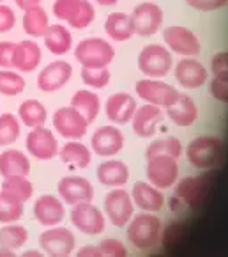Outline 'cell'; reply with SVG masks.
Here are the masks:
<instances>
[{
  "instance_id": "24",
  "label": "cell",
  "mask_w": 228,
  "mask_h": 257,
  "mask_svg": "<svg viewBox=\"0 0 228 257\" xmlns=\"http://www.w3.org/2000/svg\"><path fill=\"white\" fill-rule=\"evenodd\" d=\"M130 167L122 160H106V162L99 163L98 170H96V178H98L99 185L106 186V188L124 186L130 181Z\"/></svg>"
},
{
  "instance_id": "46",
  "label": "cell",
  "mask_w": 228,
  "mask_h": 257,
  "mask_svg": "<svg viewBox=\"0 0 228 257\" xmlns=\"http://www.w3.org/2000/svg\"><path fill=\"white\" fill-rule=\"evenodd\" d=\"M209 92L214 99H218L220 103H226L228 105V82L226 80L212 78L209 83Z\"/></svg>"
},
{
  "instance_id": "53",
  "label": "cell",
  "mask_w": 228,
  "mask_h": 257,
  "mask_svg": "<svg viewBox=\"0 0 228 257\" xmlns=\"http://www.w3.org/2000/svg\"><path fill=\"white\" fill-rule=\"evenodd\" d=\"M2 2H4V0H0V4H2Z\"/></svg>"
},
{
  "instance_id": "13",
  "label": "cell",
  "mask_w": 228,
  "mask_h": 257,
  "mask_svg": "<svg viewBox=\"0 0 228 257\" xmlns=\"http://www.w3.org/2000/svg\"><path fill=\"white\" fill-rule=\"evenodd\" d=\"M163 9L154 2H142L131 13L134 34L142 36V38H150L156 34L163 25Z\"/></svg>"
},
{
  "instance_id": "52",
  "label": "cell",
  "mask_w": 228,
  "mask_h": 257,
  "mask_svg": "<svg viewBox=\"0 0 228 257\" xmlns=\"http://www.w3.org/2000/svg\"><path fill=\"white\" fill-rule=\"evenodd\" d=\"M23 255H30V257H34V255H42V252H39V250H27V252L23 253Z\"/></svg>"
},
{
  "instance_id": "33",
  "label": "cell",
  "mask_w": 228,
  "mask_h": 257,
  "mask_svg": "<svg viewBox=\"0 0 228 257\" xmlns=\"http://www.w3.org/2000/svg\"><path fill=\"white\" fill-rule=\"evenodd\" d=\"M28 241V231L27 227H23L22 223L12 222L4 223V227H0V246H6L9 250H20L25 243Z\"/></svg>"
},
{
  "instance_id": "51",
  "label": "cell",
  "mask_w": 228,
  "mask_h": 257,
  "mask_svg": "<svg viewBox=\"0 0 228 257\" xmlns=\"http://www.w3.org/2000/svg\"><path fill=\"white\" fill-rule=\"evenodd\" d=\"M0 255H14V250H9L6 246H0Z\"/></svg>"
},
{
  "instance_id": "17",
  "label": "cell",
  "mask_w": 228,
  "mask_h": 257,
  "mask_svg": "<svg viewBox=\"0 0 228 257\" xmlns=\"http://www.w3.org/2000/svg\"><path fill=\"white\" fill-rule=\"evenodd\" d=\"M174 186H175V197L191 209L200 208L202 202L206 201V197L210 188L209 181H207V176H200V178H184L175 183Z\"/></svg>"
},
{
  "instance_id": "2",
  "label": "cell",
  "mask_w": 228,
  "mask_h": 257,
  "mask_svg": "<svg viewBox=\"0 0 228 257\" xmlns=\"http://www.w3.org/2000/svg\"><path fill=\"white\" fill-rule=\"evenodd\" d=\"M223 142L218 137L202 135L193 139L186 148V158L194 169L212 170L223 160Z\"/></svg>"
},
{
  "instance_id": "16",
  "label": "cell",
  "mask_w": 228,
  "mask_h": 257,
  "mask_svg": "<svg viewBox=\"0 0 228 257\" xmlns=\"http://www.w3.org/2000/svg\"><path fill=\"white\" fill-rule=\"evenodd\" d=\"M174 76L184 89H200L209 80V71L200 61L193 57H184L174 68Z\"/></svg>"
},
{
  "instance_id": "40",
  "label": "cell",
  "mask_w": 228,
  "mask_h": 257,
  "mask_svg": "<svg viewBox=\"0 0 228 257\" xmlns=\"http://www.w3.org/2000/svg\"><path fill=\"white\" fill-rule=\"evenodd\" d=\"M96 18V8L92 4L90 0H80V4H78V9L76 13L68 20L69 27L71 29H76V31H84L94 22Z\"/></svg>"
},
{
  "instance_id": "39",
  "label": "cell",
  "mask_w": 228,
  "mask_h": 257,
  "mask_svg": "<svg viewBox=\"0 0 228 257\" xmlns=\"http://www.w3.org/2000/svg\"><path fill=\"white\" fill-rule=\"evenodd\" d=\"M80 76L82 82L92 91H101L112 80V73L108 68H82Z\"/></svg>"
},
{
  "instance_id": "20",
  "label": "cell",
  "mask_w": 228,
  "mask_h": 257,
  "mask_svg": "<svg viewBox=\"0 0 228 257\" xmlns=\"http://www.w3.org/2000/svg\"><path fill=\"white\" fill-rule=\"evenodd\" d=\"M136 99L130 92H115L104 103V113L114 124H128L136 112Z\"/></svg>"
},
{
  "instance_id": "31",
  "label": "cell",
  "mask_w": 228,
  "mask_h": 257,
  "mask_svg": "<svg viewBox=\"0 0 228 257\" xmlns=\"http://www.w3.org/2000/svg\"><path fill=\"white\" fill-rule=\"evenodd\" d=\"M71 106L78 110L88 121V124H90V122H94L98 119L99 110H101V101H99V96L94 91H90V89H80V91H76L72 94Z\"/></svg>"
},
{
  "instance_id": "4",
  "label": "cell",
  "mask_w": 228,
  "mask_h": 257,
  "mask_svg": "<svg viewBox=\"0 0 228 257\" xmlns=\"http://www.w3.org/2000/svg\"><path fill=\"white\" fill-rule=\"evenodd\" d=\"M136 64L147 78H164L174 69V57L166 46L147 45L138 53Z\"/></svg>"
},
{
  "instance_id": "3",
  "label": "cell",
  "mask_w": 228,
  "mask_h": 257,
  "mask_svg": "<svg viewBox=\"0 0 228 257\" xmlns=\"http://www.w3.org/2000/svg\"><path fill=\"white\" fill-rule=\"evenodd\" d=\"M74 57L82 68H108L115 59V48L103 38H85L74 46Z\"/></svg>"
},
{
  "instance_id": "12",
  "label": "cell",
  "mask_w": 228,
  "mask_h": 257,
  "mask_svg": "<svg viewBox=\"0 0 228 257\" xmlns=\"http://www.w3.org/2000/svg\"><path fill=\"white\" fill-rule=\"evenodd\" d=\"M25 148H27L28 155L34 156L39 162H50L58 155V142L55 133L50 128L44 126H38V128H32L27 133V139H25Z\"/></svg>"
},
{
  "instance_id": "50",
  "label": "cell",
  "mask_w": 228,
  "mask_h": 257,
  "mask_svg": "<svg viewBox=\"0 0 228 257\" xmlns=\"http://www.w3.org/2000/svg\"><path fill=\"white\" fill-rule=\"evenodd\" d=\"M96 4L103 6V8H112V6L118 4V0H96Z\"/></svg>"
},
{
  "instance_id": "23",
  "label": "cell",
  "mask_w": 228,
  "mask_h": 257,
  "mask_svg": "<svg viewBox=\"0 0 228 257\" xmlns=\"http://www.w3.org/2000/svg\"><path fill=\"white\" fill-rule=\"evenodd\" d=\"M131 199L134 202V208H140L147 213H160L164 208V195L160 188L152 186L150 183L138 181L131 190Z\"/></svg>"
},
{
  "instance_id": "7",
  "label": "cell",
  "mask_w": 228,
  "mask_h": 257,
  "mask_svg": "<svg viewBox=\"0 0 228 257\" xmlns=\"http://www.w3.org/2000/svg\"><path fill=\"white\" fill-rule=\"evenodd\" d=\"M163 41L172 53L180 57H196L202 52V43L191 29L182 25H172L163 31Z\"/></svg>"
},
{
  "instance_id": "49",
  "label": "cell",
  "mask_w": 228,
  "mask_h": 257,
  "mask_svg": "<svg viewBox=\"0 0 228 257\" xmlns=\"http://www.w3.org/2000/svg\"><path fill=\"white\" fill-rule=\"evenodd\" d=\"M14 2L22 11H27V9L36 8V6H41V0H14Z\"/></svg>"
},
{
  "instance_id": "1",
  "label": "cell",
  "mask_w": 228,
  "mask_h": 257,
  "mask_svg": "<svg viewBox=\"0 0 228 257\" xmlns=\"http://www.w3.org/2000/svg\"><path fill=\"white\" fill-rule=\"evenodd\" d=\"M126 227H128L126 231L128 241L140 252L154 250L163 236V222L154 213L144 211L140 215H133V218Z\"/></svg>"
},
{
  "instance_id": "6",
  "label": "cell",
  "mask_w": 228,
  "mask_h": 257,
  "mask_svg": "<svg viewBox=\"0 0 228 257\" xmlns=\"http://www.w3.org/2000/svg\"><path fill=\"white\" fill-rule=\"evenodd\" d=\"M104 215L114 227H126L134 215V202L131 193L122 186L112 188L104 197Z\"/></svg>"
},
{
  "instance_id": "18",
  "label": "cell",
  "mask_w": 228,
  "mask_h": 257,
  "mask_svg": "<svg viewBox=\"0 0 228 257\" xmlns=\"http://www.w3.org/2000/svg\"><path fill=\"white\" fill-rule=\"evenodd\" d=\"M122 148H124V133L118 128H115L114 124L98 128L90 139V149L98 156L110 158V156L120 153Z\"/></svg>"
},
{
  "instance_id": "9",
  "label": "cell",
  "mask_w": 228,
  "mask_h": 257,
  "mask_svg": "<svg viewBox=\"0 0 228 257\" xmlns=\"http://www.w3.org/2000/svg\"><path fill=\"white\" fill-rule=\"evenodd\" d=\"M71 223L82 234L98 236L106 229V216L92 202H82V204L72 206Z\"/></svg>"
},
{
  "instance_id": "43",
  "label": "cell",
  "mask_w": 228,
  "mask_h": 257,
  "mask_svg": "<svg viewBox=\"0 0 228 257\" xmlns=\"http://www.w3.org/2000/svg\"><path fill=\"white\" fill-rule=\"evenodd\" d=\"M98 246H99V250H101L103 255H115V257L128 255V248H126V245L115 238H104Z\"/></svg>"
},
{
  "instance_id": "29",
  "label": "cell",
  "mask_w": 228,
  "mask_h": 257,
  "mask_svg": "<svg viewBox=\"0 0 228 257\" xmlns=\"http://www.w3.org/2000/svg\"><path fill=\"white\" fill-rule=\"evenodd\" d=\"M58 156L66 165L74 167V169H85L92 162V149L78 140H69L58 149Z\"/></svg>"
},
{
  "instance_id": "28",
  "label": "cell",
  "mask_w": 228,
  "mask_h": 257,
  "mask_svg": "<svg viewBox=\"0 0 228 257\" xmlns=\"http://www.w3.org/2000/svg\"><path fill=\"white\" fill-rule=\"evenodd\" d=\"M104 32L106 36L115 43H124L134 34L133 22H131V15L126 13H112L104 20Z\"/></svg>"
},
{
  "instance_id": "8",
  "label": "cell",
  "mask_w": 228,
  "mask_h": 257,
  "mask_svg": "<svg viewBox=\"0 0 228 257\" xmlns=\"http://www.w3.org/2000/svg\"><path fill=\"white\" fill-rule=\"evenodd\" d=\"M52 122L55 132L66 140H82L88 130V121L71 105L55 110Z\"/></svg>"
},
{
  "instance_id": "19",
  "label": "cell",
  "mask_w": 228,
  "mask_h": 257,
  "mask_svg": "<svg viewBox=\"0 0 228 257\" xmlns=\"http://www.w3.org/2000/svg\"><path fill=\"white\" fill-rule=\"evenodd\" d=\"M34 218L42 227L60 225L62 220L66 218V204L60 197L44 193L34 202Z\"/></svg>"
},
{
  "instance_id": "5",
  "label": "cell",
  "mask_w": 228,
  "mask_h": 257,
  "mask_svg": "<svg viewBox=\"0 0 228 257\" xmlns=\"http://www.w3.org/2000/svg\"><path fill=\"white\" fill-rule=\"evenodd\" d=\"M134 91H136V96L140 99H144L145 103H150V105L160 106V108L172 106L180 94L174 85L163 82L161 78L138 80L136 85H134Z\"/></svg>"
},
{
  "instance_id": "14",
  "label": "cell",
  "mask_w": 228,
  "mask_h": 257,
  "mask_svg": "<svg viewBox=\"0 0 228 257\" xmlns=\"http://www.w3.org/2000/svg\"><path fill=\"white\" fill-rule=\"evenodd\" d=\"M72 78V66L68 61H54L46 64L44 68L39 71L38 75V89L42 92H57L60 89H64L69 83V80Z\"/></svg>"
},
{
  "instance_id": "32",
  "label": "cell",
  "mask_w": 228,
  "mask_h": 257,
  "mask_svg": "<svg viewBox=\"0 0 228 257\" xmlns=\"http://www.w3.org/2000/svg\"><path fill=\"white\" fill-rule=\"evenodd\" d=\"M18 119L23 126L27 128H38V126H44L48 121V110L38 99H25L22 105L18 106Z\"/></svg>"
},
{
  "instance_id": "26",
  "label": "cell",
  "mask_w": 228,
  "mask_h": 257,
  "mask_svg": "<svg viewBox=\"0 0 228 257\" xmlns=\"http://www.w3.org/2000/svg\"><path fill=\"white\" fill-rule=\"evenodd\" d=\"M28 174H30V160L25 153L14 148H9L4 153H0V176L2 178Z\"/></svg>"
},
{
  "instance_id": "37",
  "label": "cell",
  "mask_w": 228,
  "mask_h": 257,
  "mask_svg": "<svg viewBox=\"0 0 228 257\" xmlns=\"http://www.w3.org/2000/svg\"><path fill=\"white\" fill-rule=\"evenodd\" d=\"M27 87V82L20 71L11 69H0V94L12 98V96L22 94Z\"/></svg>"
},
{
  "instance_id": "11",
  "label": "cell",
  "mask_w": 228,
  "mask_h": 257,
  "mask_svg": "<svg viewBox=\"0 0 228 257\" xmlns=\"http://www.w3.org/2000/svg\"><path fill=\"white\" fill-rule=\"evenodd\" d=\"M39 246L48 255H71L76 248V238L69 227H48L39 234Z\"/></svg>"
},
{
  "instance_id": "25",
  "label": "cell",
  "mask_w": 228,
  "mask_h": 257,
  "mask_svg": "<svg viewBox=\"0 0 228 257\" xmlns=\"http://www.w3.org/2000/svg\"><path fill=\"white\" fill-rule=\"evenodd\" d=\"M164 113H166L168 119H170L175 126H179V128H190L198 119V106L191 96L179 94L177 101L172 106H168Z\"/></svg>"
},
{
  "instance_id": "27",
  "label": "cell",
  "mask_w": 228,
  "mask_h": 257,
  "mask_svg": "<svg viewBox=\"0 0 228 257\" xmlns=\"http://www.w3.org/2000/svg\"><path fill=\"white\" fill-rule=\"evenodd\" d=\"M42 39H44L46 50H48L52 55L62 57L71 52V48H72V34L68 27L62 25V23L50 25L48 31L42 36Z\"/></svg>"
},
{
  "instance_id": "36",
  "label": "cell",
  "mask_w": 228,
  "mask_h": 257,
  "mask_svg": "<svg viewBox=\"0 0 228 257\" xmlns=\"http://www.w3.org/2000/svg\"><path fill=\"white\" fill-rule=\"evenodd\" d=\"M22 135V122H20L18 115L11 112L0 113V146L8 148L12 146Z\"/></svg>"
},
{
  "instance_id": "47",
  "label": "cell",
  "mask_w": 228,
  "mask_h": 257,
  "mask_svg": "<svg viewBox=\"0 0 228 257\" xmlns=\"http://www.w3.org/2000/svg\"><path fill=\"white\" fill-rule=\"evenodd\" d=\"M16 43L0 41V69H12V55Z\"/></svg>"
},
{
  "instance_id": "15",
  "label": "cell",
  "mask_w": 228,
  "mask_h": 257,
  "mask_svg": "<svg viewBox=\"0 0 228 257\" xmlns=\"http://www.w3.org/2000/svg\"><path fill=\"white\" fill-rule=\"evenodd\" d=\"M58 197L68 206H76L82 202H92L94 186L87 178L82 176H64L57 185Z\"/></svg>"
},
{
  "instance_id": "41",
  "label": "cell",
  "mask_w": 228,
  "mask_h": 257,
  "mask_svg": "<svg viewBox=\"0 0 228 257\" xmlns=\"http://www.w3.org/2000/svg\"><path fill=\"white\" fill-rule=\"evenodd\" d=\"M78 4H80V0H55L54 6H52V11H54L55 18L62 20V22H68L76 13Z\"/></svg>"
},
{
  "instance_id": "38",
  "label": "cell",
  "mask_w": 228,
  "mask_h": 257,
  "mask_svg": "<svg viewBox=\"0 0 228 257\" xmlns=\"http://www.w3.org/2000/svg\"><path fill=\"white\" fill-rule=\"evenodd\" d=\"M23 202L0 190V223L18 222L23 216Z\"/></svg>"
},
{
  "instance_id": "22",
  "label": "cell",
  "mask_w": 228,
  "mask_h": 257,
  "mask_svg": "<svg viewBox=\"0 0 228 257\" xmlns=\"http://www.w3.org/2000/svg\"><path fill=\"white\" fill-rule=\"evenodd\" d=\"M42 59L41 46L34 39H23L16 43L12 55V69L20 73H32L39 68Z\"/></svg>"
},
{
  "instance_id": "34",
  "label": "cell",
  "mask_w": 228,
  "mask_h": 257,
  "mask_svg": "<svg viewBox=\"0 0 228 257\" xmlns=\"http://www.w3.org/2000/svg\"><path fill=\"white\" fill-rule=\"evenodd\" d=\"M2 192L9 193L25 204L34 195V185L28 176H11V178H4L2 181Z\"/></svg>"
},
{
  "instance_id": "10",
  "label": "cell",
  "mask_w": 228,
  "mask_h": 257,
  "mask_svg": "<svg viewBox=\"0 0 228 257\" xmlns=\"http://www.w3.org/2000/svg\"><path fill=\"white\" fill-rule=\"evenodd\" d=\"M147 181L160 190H168L179 179V163L172 156H154L147 160Z\"/></svg>"
},
{
  "instance_id": "45",
  "label": "cell",
  "mask_w": 228,
  "mask_h": 257,
  "mask_svg": "<svg viewBox=\"0 0 228 257\" xmlns=\"http://www.w3.org/2000/svg\"><path fill=\"white\" fill-rule=\"evenodd\" d=\"M16 25V15L14 9L6 4H0V34L11 32Z\"/></svg>"
},
{
  "instance_id": "30",
  "label": "cell",
  "mask_w": 228,
  "mask_h": 257,
  "mask_svg": "<svg viewBox=\"0 0 228 257\" xmlns=\"http://www.w3.org/2000/svg\"><path fill=\"white\" fill-rule=\"evenodd\" d=\"M22 27H23V32H25L28 38H32V39L42 38L50 27L48 13H46L41 6H36V8H30V9H27V11H23Z\"/></svg>"
},
{
  "instance_id": "35",
  "label": "cell",
  "mask_w": 228,
  "mask_h": 257,
  "mask_svg": "<svg viewBox=\"0 0 228 257\" xmlns=\"http://www.w3.org/2000/svg\"><path fill=\"white\" fill-rule=\"evenodd\" d=\"M182 155V144L177 137H164L158 139L148 144L145 149V158H154V156H172V158H180Z\"/></svg>"
},
{
  "instance_id": "44",
  "label": "cell",
  "mask_w": 228,
  "mask_h": 257,
  "mask_svg": "<svg viewBox=\"0 0 228 257\" xmlns=\"http://www.w3.org/2000/svg\"><path fill=\"white\" fill-rule=\"evenodd\" d=\"M191 9L194 11H202V13H210V11H218V9L224 8L228 4V0H184Z\"/></svg>"
},
{
  "instance_id": "48",
  "label": "cell",
  "mask_w": 228,
  "mask_h": 257,
  "mask_svg": "<svg viewBox=\"0 0 228 257\" xmlns=\"http://www.w3.org/2000/svg\"><path fill=\"white\" fill-rule=\"evenodd\" d=\"M76 255L85 257V255H103V253H101L98 245H87V246H82V248L76 252Z\"/></svg>"
},
{
  "instance_id": "21",
  "label": "cell",
  "mask_w": 228,
  "mask_h": 257,
  "mask_svg": "<svg viewBox=\"0 0 228 257\" xmlns=\"http://www.w3.org/2000/svg\"><path fill=\"white\" fill-rule=\"evenodd\" d=\"M163 119H164L163 108H160L156 105H150V103H145V105L138 106L133 119H131L133 132L138 137H142V139H150V137L156 135L158 126H160V122Z\"/></svg>"
},
{
  "instance_id": "42",
  "label": "cell",
  "mask_w": 228,
  "mask_h": 257,
  "mask_svg": "<svg viewBox=\"0 0 228 257\" xmlns=\"http://www.w3.org/2000/svg\"><path fill=\"white\" fill-rule=\"evenodd\" d=\"M210 71L214 78L228 82V52H218L210 61Z\"/></svg>"
}]
</instances>
